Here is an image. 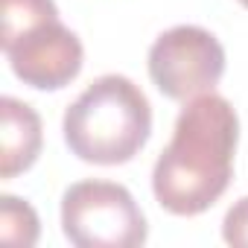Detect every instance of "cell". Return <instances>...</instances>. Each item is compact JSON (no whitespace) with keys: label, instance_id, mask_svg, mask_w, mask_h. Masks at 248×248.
I'll list each match as a JSON object with an SVG mask.
<instances>
[{"label":"cell","instance_id":"6da1fadb","mask_svg":"<svg viewBox=\"0 0 248 248\" xmlns=\"http://www.w3.org/2000/svg\"><path fill=\"white\" fill-rule=\"evenodd\" d=\"M236 140L239 120L233 105L213 91L193 96L152 170L158 204L175 216H199L213 207L231 184Z\"/></svg>","mask_w":248,"mask_h":248},{"label":"cell","instance_id":"7a4b0ae2","mask_svg":"<svg viewBox=\"0 0 248 248\" xmlns=\"http://www.w3.org/2000/svg\"><path fill=\"white\" fill-rule=\"evenodd\" d=\"M62 132L79 161L117 167L146 146L152 135V105L129 76L105 73L64 111Z\"/></svg>","mask_w":248,"mask_h":248},{"label":"cell","instance_id":"3957f363","mask_svg":"<svg viewBox=\"0 0 248 248\" xmlns=\"http://www.w3.org/2000/svg\"><path fill=\"white\" fill-rule=\"evenodd\" d=\"M3 53L12 73L35 91H59L82 70V41L59 21L53 0H0Z\"/></svg>","mask_w":248,"mask_h":248},{"label":"cell","instance_id":"277c9868","mask_svg":"<svg viewBox=\"0 0 248 248\" xmlns=\"http://www.w3.org/2000/svg\"><path fill=\"white\" fill-rule=\"evenodd\" d=\"M62 231L79 248H138L149 233L135 196L123 184L96 178L64 190Z\"/></svg>","mask_w":248,"mask_h":248},{"label":"cell","instance_id":"5b68a950","mask_svg":"<svg viewBox=\"0 0 248 248\" xmlns=\"http://www.w3.org/2000/svg\"><path fill=\"white\" fill-rule=\"evenodd\" d=\"M225 73V47L202 27L181 24L155 38L149 47V76L155 88L175 102L210 93Z\"/></svg>","mask_w":248,"mask_h":248},{"label":"cell","instance_id":"8992f818","mask_svg":"<svg viewBox=\"0 0 248 248\" xmlns=\"http://www.w3.org/2000/svg\"><path fill=\"white\" fill-rule=\"evenodd\" d=\"M41 117L32 105L3 96L0 99V178L9 181L27 172L41 152Z\"/></svg>","mask_w":248,"mask_h":248},{"label":"cell","instance_id":"52a82bcc","mask_svg":"<svg viewBox=\"0 0 248 248\" xmlns=\"http://www.w3.org/2000/svg\"><path fill=\"white\" fill-rule=\"evenodd\" d=\"M38 213L30 202L18 196H0V239L9 245H35L38 242Z\"/></svg>","mask_w":248,"mask_h":248},{"label":"cell","instance_id":"ba28073f","mask_svg":"<svg viewBox=\"0 0 248 248\" xmlns=\"http://www.w3.org/2000/svg\"><path fill=\"white\" fill-rule=\"evenodd\" d=\"M222 236L228 245H248V196L233 202V207L225 213Z\"/></svg>","mask_w":248,"mask_h":248},{"label":"cell","instance_id":"9c48e42d","mask_svg":"<svg viewBox=\"0 0 248 248\" xmlns=\"http://www.w3.org/2000/svg\"><path fill=\"white\" fill-rule=\"evenodd\" d=\"M239 3H242V6H245V9H248V0H239Z\"/></svg>","mask_w":248,"mask_h":248}]
</instances>
